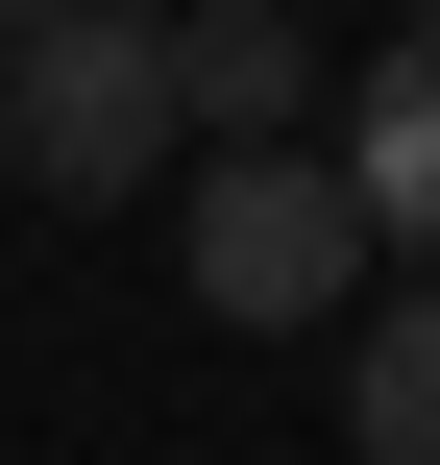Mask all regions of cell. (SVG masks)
Wrapping results in <instances>:
<instances>
[{"mask_svg":"<svg viewBox=\"0 0 440 465\" xmlns=\"http://www.w3.org/2000/svg\"><path fill=\"white\" fill-rule=\"evenodd\" d=\"M171 147H196V74L147 0L0 25V196H171Z\"/></svg>","mask_w":440,"mask_h":465,"instance_id":"obj_1","label":"cell"},{"mask_svg":"<svg viewBox=\"0 0 440 465\" xmlns=\"http://www.w3.org/2000/svg\"><path fill=\"white\" fill-rule=\"evenodd\" d=\"M343 294H367V196H343V147H196V319L294 343V319H343Z\"/></svg>","mask_w":440,"mask_h":465,"instance_id":"obj_2","label":"cell"},{"mask_svg":"<svg viewBox=\"0 0 440 465\" xmlns=\"http://www.w3.org/2000/svg\"><path fill=\"white\" fill-rule=\"evenodd\" d=\"M343 196H367V245H416V294H440V25H392L343 74Z\"/></svg>","mask_w":440,"mask_h":465,"instance_id":"obj_3","label":"cell"},{"mask_svg":"<svg viewBox=\"0 0 440 465\" xmlns=\"http://www.w3.org/2000/svg\"><path fill=\"white\" fill-rule=\"evenodd\" d=\"M171 74H196V123H220V147H294V123H318V25H294V0H196V25H171Z\"/></svg>","mask_w":440,"mask_h":465,"instance_id":"obj_4","label":"cell"},{"mask_svg":"<svg viewBox=\"0 0 440 465\" xmlns=\"http://www.w3.org/2000/svg\"><path fill=\"white\" fill-rule=\"evenodd\" d=\"M343 441H367V465H440V294H392V319H367V368H343Z\"/></svg>","mask_w":440,"mask_h":465,"instance_id":"obj_5","label":"cell"}]
</instances>
